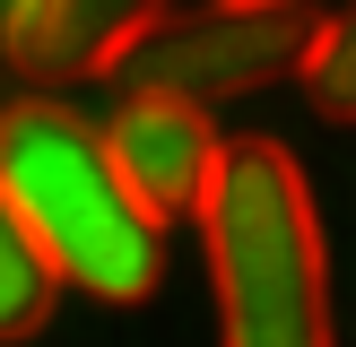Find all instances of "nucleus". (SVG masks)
Returning a JSON list of instances; mask_svg holds the SVG:
<instances>
[{"label":"nucleus","mask_w":356,"mask_h":347,"mask_svg":"<svg viewBox=\"0 0 356 347\" xmlns=\"http://www.w3.org/2000/svg\"><path fill=\"white\" fill-rule=\"evenodd\" d=\"M0 200L44 243L61 287L96 304H139L165 278V217L131 191L104 130L61 96L0 104Z\"/></svg>","instance_id":"obj_1"},{"label":"nucleus","mask_w":356,"mask_h":347,"mask_svg":"<svg viewBox=\"0 0 356 347\" xmlns=\"http://www.w3.org/2000/svg\"><path fill=\"white\" fill-rule=\"evenodd\" d=\"M200 252L218 287V347H339L322 217L278 139H226L200 200Z\"/></svg>","instance_id":"obj_2"},{"label":"nucleus","mask_w":356,"mask_h":347,"mask_svg":"<svg viewBox=\"0 0 356 347\" xmlns=\"http://www.w3.org/2000/svg\"><path fill=\"white\" fill-rule=\"evenodd\" d=\"M313 44H322L313 0H209V9L156 17L104 78H122V96L226 104V96H252V87L305 78Z\"/></svg>","instance_id":"obj_3"},{"label":"nucleus","mask_w":356,"mask_h":347,"mask_svg":"<svg viewBox=\"0 0 356 347\" xmlns=\"http://www.w3.org/2000/svg\"><path fill=\"white\" fill-rule=\"evenodd\" d=\"M104 148H113V165L131 174V191L156 208V217H200L226 139H218V121H209V104L122 96V113L104 121Z\"/></svg>","instance_id":"obj_4"},{"label":"nucleus","mask_w":356,"mask_h":347,"mask_svg":"<svg viewBox=\"0 0 356 347\" xmlns=\"http://www.w3.org/2000/svg\"><path fill=\"white\" fill-rule=\"evenodd\" d=\"M156 17H165V0H26L9 26V61L35 87L104 78Z\"/></svg>","instance_id":"obj_5"},{"label":"nucleus","mask_w":356,"mask_h":347,"mask_svg":"<svg viewBox=\"0 0 356 347\" xmlns=\"http://www.w3.org/2000/svg\"><path fill=\"white\" fill-rule=\"evenodd\" d=\"M61 304V269L44 260V243L17 226V208L0 200V347L9 339H35Z\"/></svg>","instance_id":"obj_6"},{"label":"nucleus","mask_w":356,"mask_h":347,"mask_svg":"<svg viewBox=\"0 0 356 347\" xmlns=\"http://www.w3.org/2000/svg\"><path fill=\"white\" fill-rule=\"evenodd\" d=\"M305 96L322 104L330 121H356V0L339 17H322V44L305 61Z\"/></svg>","instance_id":"obj_7"},{"label":"nucleus","mask_w":356,"mask_h":347,"mask_svg":"<svg viewBox=\"0 0 356 347\" xmlns=\"http://www.w3.org/2000/svg\"><path fill=\"white\" fill-rule=\"evenodd\" d=\"M9 69H17V61H9V9H0V78H9Z\"/></svg>","instance_id":"obj_8"},{"label":"nucleus","mask_w":356,"mask_h":347,"mask_svg":"<svg viewBox=\"0 0 356 347\" xmlns=\"http://www.w3.org/2000/svg\"><path fill=\"white\" fill-rule=\"evenodd\" d=\"M0 9H9V26H17V9H26V0H0Z\"/></svg>","instance_id":"obj_9"}]
</instances>
